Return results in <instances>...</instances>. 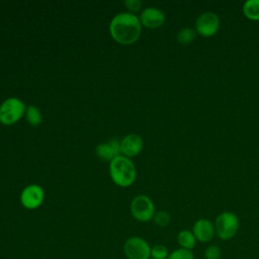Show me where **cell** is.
<instances>
[{
  "label": "cell",
  "mask_w": 259,
  "mask_h": 259,
  "mask_svg": "<svg viewBox=\"0 0 259 259\" xmlns=\"http://www.w3.org/2000/svg\"><path fill=\"white\" fill-rule=\"evenodd\" d=\"M111 37L120 45L136 42L142 33V23L139 16L131 12H120L113 16L109 23Z\"/></svg>",
  "instance_id": "1"
},
{
  "label": "cell",
  "mask_w": 259,
  "mask_h": 259,
  "mask_svg": "<svg viewBox=\"0 0 259 259\" xmlns=\"http://www.w3.org/2000/svg\"><path fill=\"white\" fill-rule=\"evenodd\" d=\"M109 175L116 185L120 187L131 186L137 177L136 166L130 158L118 155L109 162Z\"/></svg>",
  "instance_id": "2"
},
{
  "label": "cell",
  "mask_w": 259,
  "mask_h": 259,
  "mask_svg": "<svg viewBox=\"0 0 259 259\" xmlns=\"http://www.w3.org/2000/svg\"><path fill=\"white\" fill-rule=\"evenodd\" d=\"M26 111V105L17 97H9L0 104V122L4 125L16 123Z\"/></svg>",
  "instance_id": "3"
},
{
  "label": "cell",
  "mask_w": 259,
  "mask_h": 259,
  "mask_svg": "<svg viewBox=\"0 0 259 259\" xmlns=\"http://www.w3.org/2000/svg\"><path fill=\"white\" fill-rule=\"evenodd\" d=\"M215 235L223 241H228L234 238L238 231L240 222L236 213L232 211L221 212L214 221Z\"/></svg>",
  "instance_id": "4"
},
{
  "label": "cell",
  "mask_w": 259,
  "mask_h": 259,
  "mask_svg": "<svg viewBox=\"0 0 259 259\" xmlns=\"http://www.w3.org/2000/svg\"><path fill=\"white\" fill-rule=\"evenodd\" d=\"M130 210L135 220L141 223H147L153 220L155 215V204L146 194H139L131 202Z\"/></svg>",
  "instance_id": "5"
},
{
  "label": "cell",
  "mask_w": 259,
  "mask_h": 259,
  "mask_svg": "<svg viewBox=\"0 0 259 259\" xmlns=\"http://www.w3.org/2000/svg\"><path fill=\"white\" fill-rule=\"evenodd\" d=\"M123 254L126 259H151V246L144 238L133 236L125 240Z\"/></svg>",
  "instance_id": "6"
},
{
  "label": "cell",
  "mask_w": 259,
  "mask_h": 259,
  "mask_svg": "<svg viewBox=\"0 0 259 259\" xmlns=\"http://www.w3.org/2000/svg\"><path fill=\"white\" fill-rule=\"evenodd\" d=\"M220 28V18L217 13L206 11L197 16L195 20V31L203 37L214 35Z\"/></svg>",
  "instance_id": "7"
},
{
  "label": "cell",
  "mask_w": 259,
  "mask_h": 259,
  "mask_svg": "<svg viewBox=\"0 0 259 259\" xmlns=\"http://www.w3.org/2000/svg\"><path fill=\"white\" fill-rule=\"evenodd\" d=\"M45 199V191L37 184H30L20 193V203L26 209H35L41 205Z\"/></svg>",
  "instance_id": "8"
},
{
  "label": "cell",
  "mask_w": 259,
  "mask_h": 259,
  "mask_svg": "<svg viewBox=\"0 0 259 259\" xmlns=\"http://www.w3.org/2000/svg\"><path fill=\"white\" fill-rule=\"evenodd\" d=\"M139 18L142 23V26L151 29L161 27L166 20L164 12L157 7L144 8L140 13Z\"/></svg>",
  "instance_id": "9"
},
{
  "label": "cell",
  "mask_w": 259,
  "mask_h": 259,
  "mask_svg": "<svg viewBox=\"0 0 259 259\" xmlns=\"http://www.w3.org/2000/svg\"><path fill=\"white\" fill-rule=\"evenodd\" d=\"M143 139L139 135L130 134L122 138V140L119 142L120 154L127 158L136 157L143 150Z\"/></svg>",
  "instance_id": "10"
},
{
  "label": "cell",
  "mask_w": 259,
  "mask_h": 259,
  "mask_svg": "<svg viewBox=\"0 0 259 259\" xmlns=\"http://www.w3.org/2000/svg\"><path fill=\"white\" fill-rule=\"evenodd\" d=\"M192 233L197 242L208 243L215 235L214 224L207 219H199L194 223Z\"/></svg>",
  "instance_id": "11"
},
{
  "label": "cell",
  "mask_w": 259,
  "mask_h": 259,
  "mask_svg": "<svg viewBox=\"0 0 259 259\" xmlns=\"http://www.w3.org/2000/svg\"><path fill=\"white\" fill-rule=\"evenodd\" d=\"M96 155L99 159L110 162L118 155H121L119 142L116 140H111L110 142L99 144L96 147Z\"/></svg>",
  "instance_id": "12"
},
{
  "label": "cell",
  "mask_w": 259,
  "mask_h": 259,
  "mask_svg": "<svg viewBox=\"0 0 259 259\" xmlns=\"http://www.w3.org/2000/svg\"><path fill=\"white\" fill-rule=\"evenodd\" d=\"M196 242L197 241H196L192 231L182 230L177 235V243L180 246V248H182V249L192 251V249L195 247Z\"/></svg>",
  "instance_id": "13"
},
{
  "label": "cell",
  "mask_w": 259,
  "mask_h": 259,
  "mask_svg": "<svg viewBox=\"0 0 259 259\" xmlns=\"http://www.w3.org/2000/svg\"><path fill=\"white\" fill-rule=\"evenodd\" d=\"M243 13L249 20L259 21V0H248L243 4Z\"/></svg>",
  "instance_id": "14"
},
{
  "label": "cell",
  "mask_w": 259,
  "mask_h": 259,
  "mask_svg": "<svg viewBox=\"0 0 259 259\" xmlns=\"http://www.w3.org/2000/svg\"><path fill=\"white\" fill-rule=\"evenodd\" d=\"M196 31L191 27H183L177 33V41L181 45H189L196 38Z\"/></svg>",
  "instance_id": "15"
},
{
  "label": "cell",
  "mask_w": 259,
  "mask_h": 259,
  "mask_svg": "<svg viewBox=\"0 0 259 259\" xmlns=\"http://www.w3.org/2000/svg\"><path fill=\"white\" fill-rule=\"evenodd\" d=\"M25 118H26L27 122L32 126H36V125L40 124L41 120H42V116H41L39 109L37 107H35L34 105H29L28 107H26Z\"/></svg>",
  "instance_id": "16"
},
{
  "label": "cell",
  "mask_w": 259,
  "mask_h": 259,
  "mask_svg": "<svg viewBox=\"0 0 259 259\" xmlns=\"http://www.w3.org/2000/svg\"><path fill=\"white\" fill-rule=\"evenodd\" d=\"M169 251L166 246L157 244L151 247V259H167Z\"/></svg>",
  "instance_id": "17"
},
{
  "label": "cell",
  "mask_w": 259,
  "mask_h": 259,
  "mask_svg": "<svg viewBox=\"0 0 259 259\" xmlns=\"http://www.w3.org/2000/svg\"><path fill=\"white\" fill-rule=\"evenodd\" d=\"M167 259H194V255L190 250L178 248L170 252Z\"/></svg>",
  "instance_id": "18"
},
{
  "label": "cell",
  "mask_w": 259,
  "mask_h": 259,
  "mask_svg": "<svg viewBox=\"0 0 259 259\" xmlns=\"http://www.w3.org/2000/svg\"><path fill=\"white\" fill-rule=\"evenodd\" d=\"M153 220H154V222L157 226H159L161 228H164V227H167L170 224L171 217L167 211L159 210V211L155 212V215H154Z\"/></svg>",
  "instance_id": "19"
},
{
  "label": "cell",
  "mask_w": 259,
  "mask_h": 259,
  "mask_svg": "<svg viewBox=\"0 0 259 259\" xmlns=\"http://www.w3.org/2000/svg\"><path fill=\"white\" fill-rule=\"evenodd\" d=\"M222 251L217 245H208L204 250V259H220Z\"/></svg>",
  "instance_id": "20"
},
{
  "label": "cell",
  "mask_w": 259,
  "mask_h": 259,
  "mask_svg": "<svg viewBox=\"0 0 259 259\" xmlns=\"http://www.w3.org/2000/svg\"><path fill=\"white\" fill-rule=\"evenodd\" d=\"M124 5L130 10L128 12L136 14V12L141 10L142 2L140 0H126V1H124Z\"/></svg>",
  "instance_id": "21"
},
{
  "label": "cell",
  "mask_w": 259,
  "mask_h": 259,
  "mask_svg": "<svg viewBox=\"0 0 259 259\" xmlns=\"http://www.w3.org/2000/svg\"><path fill=\"white\" fill-rule=\"evenodd\" d=\"M203 259H204V258H203Z\"/></svg>",
  "instance_id": "22"
}]
</instances>
